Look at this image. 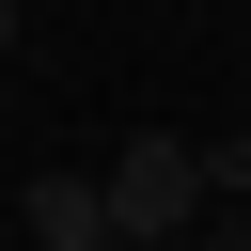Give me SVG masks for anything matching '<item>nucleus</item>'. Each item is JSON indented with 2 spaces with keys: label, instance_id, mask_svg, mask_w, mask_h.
<instances>
[{
  "label": "nucleus",
  "instance_id": "nucleus-2",
  "mask_svg": "<svg viewBox=\"0 0 251 251\" xmlns=\"http://www.w3.org/2000/svg\"><path fill=\"white\" fill-rule=\"evenodd\" d=\"M16 220H31V251H94V235H110L94 173H31V204H16Z\"/></svg>",
  "mask_w": 251,
  "mask_h": 251
},
{
  "label": "nucleus",
  "instance_id": "nucleus-3",
  "mask_svg": "<svg viewBox=\"0 0 251 251\" xmlns=\"http://www.w3.org/2000/svg\"><path fill=\"white\" fill-rule=\"evenodd\" d=\"M204 204H251V126H235V141H204Z\"/></svg>",
  "mask_w": 251,
  "mask_h": 251
},
{
  "label": "nucleus",
  "instance_id": "nucleus-5",
  "mask_svg": "<svg viewBox=\"0 0 251 251\" xmlns=\"http://www.w3.org/2000/svg\"><path fill=\"white\" fill-rule=\"evenodd\" d=\"M94 251H157V235H94Z\"/></svg>",
  "mask_w": 251,
  "mask_h": 251
},
{
  "label": "nucleus",
  "instance_id": "nucleus-1",
  "mask_svg": "<svg viewBox=\"0 0 251 251\" xmlns=\"http://www.w3.org/2000/svg\"><path fill=\"white\" fill-rule=\"evenodd\" d=\"M94 204H110V235H157V251H173V235L204 220V141H188V126H126L110 173H94Z\"/></svg>",
  "mask_w": 251,
  "mask_h": 251
},
{
  "label": "nucleus",
  "instance_id": "nucleus-4",
  "mask_svg": "<svg viewBox=\"0 0 251 251\" xmlns=\"http://www.w3.org/2000/svg\"><path fill=\"white\" fill-rule=\"evenodd\" d=\"M0 63H16V0H0Z\"/></svg>",
  "mask_w": 251,
  "mask_h": 251
}]
</instances>
